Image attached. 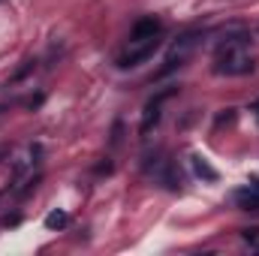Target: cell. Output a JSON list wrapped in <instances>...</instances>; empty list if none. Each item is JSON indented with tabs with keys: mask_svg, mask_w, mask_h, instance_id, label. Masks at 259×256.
Returning a JSON list of instances; mask_svg holds the SVG:
<instances>
[{
	"mask_svg": "<svg viewBox=\"0 0 259 256\" xmlns=\"http://www.w3.org/2000/svg\"><path fill=\"white\" fill-rule=\"evenodd\" d=\"M217 75H247L256 69V61L244 52V46H235V42H220L217 46V58L211 66Z\"/></svg>",
	"mask_w": 259,
	"mask_h": 256,
	"instance_id": "1",
	"label": "cell"
},
{
	"mask_svg": "<svg viewBox=\"0 0 259 256\" xmlns=\"http://www.w3.org/2000/svg\"><path fill=\"white\" fill-rule=\"evenodd\" d=\"M199 39H202V33H199V30L181 33V36H178V42L172 46V52H169V58H166L163 69L157 72V78H166V75H172L175 69H181V66L187 64V58L193 55V49L199 46Z\"/></svg>",
	"mask_w": 259,
	"mask_h": 256,
	"instance_id": "2",
	"label": "cell"
},
{
	"mask_svg": "<svg viewBox=\"0 0 259 256\" xmlns=\"http://www.w3.org/2000/svg\"><path fill=\"white\" fill-rule=\"evenodd\" d=\"M157 49H160V36H154V39H142V42H130L127 52L118 55V66H121V69H133V66L148 64V61L154 58Z\"/></svg>",
	"mask_w": 259,
	"mask_h": 256,
	"instance_id": "3",
	"label": "cell"
},
{
	"mask_svg": "<svg viewBox=\"0 0 259 256\" xmlns=\"http://www.w3.org/2000/svg\"><path fill=\"white\" fill-rule=\"evenodd\" d=\"M178 94V88H163L157 97H151L148 100V106H145V112H142V124H139V133L142 136H151V130L160 124V118H163V103L169 100V97H175Z\"/></svg>",
	"mask_w": 259,
	"mask_h": 256,
	"instance_id": "4",
	"label": "cell"
},
{
	"mask_svg": "<svg viewBox=\"0 0 259 256\" xmlns=\"http://www.w3.org/2000/svg\"><path fill=\"white\" fill-rule=\"evenodd\" d=\"M160 30H163L160 18H157V15H145V18H139V21H136V24L130 27V42L154 39V36H160Z\"/></svg>",
	"mask_w": 259,
	"mask_h": 256,
	"instance_id": "5",
	"label": "cell"
},
{
	"mask_svg": "<svg viewBox=\"0 0 259 256\" xmlns=\"http://www.w3.org/2000/svg\"><path fill=\"white\" fill-rule=\"evenodd\" d=\"M232 202L241 208V211H259V190L256 187H241V190L232 193Z\"/></svg>",
	"mask_w": 259,
	"mask_h": 256,
	"instance_id": "6",
	"label": "cell"
},
{
	"mask_svg": "<svg viewBox=\"0 0 259 256\" xmlns=\"http://www.w3.org/2000/svg\"><path fill=\"white\" fill-rule=\"evenodd\" d=\"M190 166H193V175L196 178H202V181H217V178H220L217 169H214L202 154H193V157H190Z\"/></svg>",
	"mask_w": 259,
	"mask_h": 256,
	"instance_id": "7",
	"label": "cell"
},
{
	"mask_svg": "<svg viewBox=\"0 0 259 256\" xmlns=\"http://www.w3.org/2000/svg\"><path fill=\"white\" fill-rule=\"evenodd\" d=\"M157 178H160L163 187H169V190H178V187H181V172H178L172 163H163V169L157 172Z\"/></svg>",
	"mask_w": 259,
	"mask_h": 256,
	"instance_id": "8",
	"label": "cell"
},
{
	"mask_svg": "<svg viewBox=\"0 0 259 256\" xmlns=\"http://www.w3.org/2000/svg\"><path fill=\"white\" fill-rule=\"evenodd\" d=\"M66 223H69L66 211H52V214L46 217V226H49V229H64Z\"/></svg>",
	"mask_w": 259,
	"mask_h": 256,
	"instance_id": "9",
	"label": "cell"
},
{
	"mask_svg": "<svg viewBox=\"0 0 259 256\" xmlns=\"http://www.w3.org/2000/svg\"><path fill=\"white\" fill-rule=\"evenodd\" d=\"M235 121V109H226L223 115H217V121H214V127L220 130V127H226V124H232Z\"/></svg>",
	"mask_w": 259,
	"mask_h": 256,
	"instance_id": "10",
	"label": "cell"
},
{
	"mask_svg": "<svg viewBox=\"0 0 259 256\" xmlns=\"http://www.w3.org/2000/svg\"><path fill=\"white\" fill-rule=\"evenodd\" d=\"M9 154H12V148H9V145H0V163L9 160Z\"/></svg>",
	"mask_w": 259,
	"mask_h": 256,
	"instance_id": "11",
	"label": "cell"
},
{
	"mask_svg": "<svg viewBox=\"0 0 259 256\" xmlns=\"http://www.w3.org/2000/svg\"><path fill=\"white\" fill-rule=\"evenodd\" d=\"M250 112H256V115H259V100H253V103H250Z\"/></svg>",
	"mask_w": 259,
	"mask_h": 256,
	"instance_id": "12",
	"label": "cell"
},
{
	"mask_svg": "<svg viewBox=\"0 0 259 256\" xmlns=\"http://www.w3.org/2000/svg\"><path fill=\"white\" fill-rule=\"evenodd\" d=\"M247 184H250V187H256V190H259V178H250Z\"/></svg>",
	"mask_w": 259,
	"mask_h": 256,
	"instance_id": "13",
	"label": "cell"
},
{
	"mask_svg": "<svg viewBox=\"0 0 259 256\" xmlns=\"http://www.w3.org/2000/svg\"><path fill=\"white\" fill-rule=\"evenodd\" d=\"M256 30H259V27H256Z\"/></svg>",
	"mask_w": 259,
	"mask_h": 256,
	"instance_id": "14",
	"label": "cell"
}]
</instances>
